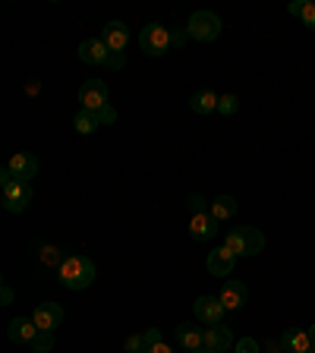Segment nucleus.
Masks as SVG:
<instances>
[{"label":"nucleus","instance_id":"10","mask_svg":"<svg viewBox=\"0 0 315 353\" xmlns=\"http://www.w3.org/2000/svg\"><path fill=\"white\" fill-rule=\"evenodd\" d=\"M7 168L13 170L16 180H22V183H29L32 176H38V168H41V164H38V158H35L32 152H16L13 158L7 161Z\"/></svg>","mask_w":315,"mask_h":353},{"label":"nucleus","instance_id":"8","mask_svg":"<svg viewBox=\"0 0 315 353\" xmlns=\"http://www.w3.org/2000/svg\"><path fill=\"white\" fill-rule=\"evenodd\" d=\"M32 319H35L38 331H54L63 322V306H60V303H38V306L32 309Z\"/></svg>","mask_w":315,"mask_h":353},{"label":"nucleus","instance_id":"5","mask_svg":"<svg viewBox=\"0 0 315 353\" xmlns=\"http://www.w3.org/2000/svg\"><path fill=\"white\" fill-rule=\"evenodd\" d=\"M108 95H110V92H108V82H104V79H88L85 85L79 88V104H82V110H95V114H98L104 104H110Z\"/></svg>","mask_w":315,"mask_h":353},{"label":"nucleus","instance_id":"17","mask_svg":"<svg viewBox=\"0 0 315 353\" xmlns=\"http://www.w3.org/2000/svg\"><path fill=\"white\" fill-rule=\"evenodd\" d=\"M176 344L183 347V350L196 353V350H202V347H205V341H202V331H199L196 325L183 322V325H176Z\"/></svg>","mask_w":315,"mask_h":353},{"label":"nucleus","instance_id":"26","mask_svg":"<svg viewBox=\"0 0 315 353\" xmlns=\"http://www.w3.org/2000/svg\"><path fill=\"white\" fill-rule=\"evenodd\" d=\"M234 350H236V353H262V347H258L256 338H240V341L234 344Z\"/></svg>","mask_w":315,"mask_h":353},{"label":"nucleus","instance_id":"23","mask_svg":"<svg viewBox=\"0 0 315 353\" xmlns=\"http://www.w3.org/2000/svg\"><path fill=\"white\" fill-rule=\"evenodd\" d=\"M32 350L35 353H51L54 350V331H38V338L32 341Z\"/></svg>","mask_w":315,"mask_h":353},{"label":"nucleus","instance_id":"24","mask_svg":"<svg viewBox=\"0 0 315 353\" xmlns=\"http://www.w3.org/2000/svg\"><path fill=\"white\" fill-rule=\"evenodd\" d=\"M218 110L224 114V117H234L236 110H240V98H236V95H221Z\"/></svg>","mask_w":315,"mask_h":353},{"label":"nucleus","instance_id":"37","mask_svg":"<svg viewBox=\"0 0 315 353\" xmlns=\"http://www.w3.org/2000/svg\"><path fill=\"white\" fill-rule=\"evenodd\" d=\"M196 353H212V350H205V347H202V350H196Z\"/></svg>","mask_w":315,"mask_h":353},{"label":"nucleus","instance_id":"12","mask_svg":"<svg viewBox=\"0 0 315 353\" xmlns=\"http://www.w3.org/2000/svg\"><path fill=\"white\" fill-rule=\"evenodd\" d=\"M101 41L108 44L110 51H126V44H130V29H126L120 19H110V22H104Z\"/></svg>","mask_w":315,"mask_h":353},{"label":"nucleus","instance_id":"22","mask_svg":"<svg viewBox=\"0 0 315 353\" xmlns=\"http://www.w3.org/2000/svg\"><path fill=\"white\" fill-rule=\"evenodd\" d=\"M243 230H246V240H250V256H258L265 250V234L252 224H243Z\"/></svg>","mask_w":315,"mask_h":353},{"label":"nucleus","instance_id":"7","mask_svg":"<svg viewBox=\"0 0 315 353\" xmlns=\"http://www.w3.org/2000/svg\"><path fill=\"white\" fill-rule=\"evenodd\" d=\"M79 60L88 66H108L110 60V48L101 41V35L98 38H85V41L79 44Z\"/></svg>","mask_w":315,"mask_h":353},{"label":"nucleus","instance_id":"2","mask_svg":"<svg viewBox=\"0 0 315 353\" xmlns=\"http://www.w3.org/2000/svg\"><path fill=\"white\" fill-rule=\"evenodd\" d=\"M0 196H3V208H7V212L19 214V212H26L32 202V186L16 180L13 170L3 168V174H0Z\"/></svg>","mask_w":315,"mask_h":353},{"label":"nucleus","instance_id":"29","mask_svg":"<svg viewBox=\"0 0 315 353\" xmlns=\"http://www.w3.org/2000/svg\"><path fill=\"white\" fill-rule=\"evenodd\" d=\"M186 208H190L192 214H199V212H205V196H199V192H192L190 199H186Z\"/></svg>","mask_w":315,"mask_h":353},{"label":"nucleus","instance_id":"27","mask_svg":"<svg viewBox=\"0 0 315 353\" xmlns=\"http://www.w3.org/2000/svg\"><path fill=\"white\" fill-rule=\"evenodd\" d=\"M126 353H148L145 338H142V334H130V338H126Z\"/></svg>","mask_w":315,"mask_h":353},{"label":"nucleus","instance_id":"32","mask_svg":"<svg viewBox=\"0 0 315 353\" xmlns=\"http://www.w3.org/2000/svg\"><path fill=\"white\" fill-rule=\"evenodd\" d=\"M142 338H145V347L152 350L154 344H161V328H148L145 334H142Z\"/></svg>","mask_w":315,"mask_h":353},{"label":"nucleus","instance_id":"33","mask_svg":"<svg viewBox=\"0 0 315 353\" xmlns=\"http://www.w3.org/2000/svg\"><path fill=\"white\" fill-rule=\"evenodd\" d=\"M13 303V290H10V284L0 287V306H10Z\"/></svg>","mask_w":315,"mask_h":353},{"label":"nucleus","instance_id":"35","mask_svg":"<svg viewBox=\"0 0 315 353\" xmlns=\"http://www.w3.org/2000/svg\"><path fill=\"white\" fill-rule=\"evenodd\" d=\"M148 353H174V350H170V347H167V344H164V341H161V344H154V347H152V350H148Z\"/></svg>","mask_w":315,"mask_h":353},{"label":"nucleus","instance_id":"34","mask_svg":"<svg viewBox=\"0 0 315 353\" xmlns=\"http://www.w3.org/2000/svg\"><path fill=\"white\" fill-rule=\"evenodd\" d=\"M303 7H306V0H294V3L287 7V13H290V16H303Z\"/></svg>","mask_w":315,"mask_h":353},{"label":"nucleus","instance_id":"16","mask_svg":"<svg viewBox=\"0 0 315 353\" xmlns=\"http://www.w3.org/2000/svg\"><path fill=\"white\" fill-rule=\"evenodd\" d=\"M214 234H218V221L212 218V212L192 214V221H190V236L192 240H212Z\"/></svg>","mask_w":315,"mask_h":353},{"label":"nucleus","instance_id":"15","mask_svg":"<svg viewBox=\"0 0 315 353\" xmlns=\"http://www.w3.org/2000/svg\"><path fill=\"white\" fill-rule=\"evenodd\" d=\"M281 347H284V353H315L309 331H296V328H287L281 334Z\"/></svg>","mask_w":315,"mask_h":353},{"label":"nucleus","instance_id":"20","mask_svg":"<svg viewBox=\"0 0 315 353\" xmlns=\"http://www.w3.org/2000/svg\"><path fill=\"white\" fill-rule=\"evenodd\" d=\"M73 126H76V132H79V136H92V132L101 126V120H98L95 110H82L79 108V114L73 117Z\"/></svg>","mask_w":315,"mask_h":353},{"label":"nucleus","instance_id":"36","mask_svg":"<svg viewBox=\"0 0 315 353\" xmlns=\"http://www.w3.org/2000/svg\"><path fill=\"white\" fill-rule=\"evenodd\" d=\"M309 341H312V347H315V325H309Z\"/></svg>","mask_w":315,"mask_h":353},{"label":"nucleus","instance_id":"30","mask_svg":"<svg viewBox=\"0 0 315 353\" xmlns=\"http://www.w3.org/2000/svg\"><path fill=\"white\" fill-rule=\"evenodd\" d=\"M123 66H126V54L123 51H110L108 70H114V73H117V70H123Z\"/></svg>","mask_w":315,"mask_h":353},{"label":"nucleus","instance_id":"19","mask_svg":"<svg viewBox=\"0 0 315 353\" xmlns=\"http://www.w3.org/2000/svg\"><path fill=\"white\" fill-rule=\"evenodd\" d=\"M221 246H227V250L234 252L236 259H240V256H250V240H246V230H243V228L227 230V234H224V243H221Z\"/></svg>","mask_w":315,"mask_h":353},{"label":"nucleus","instance_id":"13","mask_svg":"<svg viewBox=\"0 0 315 353\" xmlns=\"http://www.w3.org/2000/svg\"><path fill=\"white\" fill-rule=\"evenodd\" d=\"M7 338L13 341V344H32V341L38 338V325H35V319H26V316H19V319H13L10 322V328H7Z\"/></svg>","mask_w":315,"mask_h":353},{"label":"nucleus","instance_id":"3","mask_svg":"<svg viewBox=\"0 0 315 353\" xmlns=\"http://www.w3.org/2000/svg\"><path fill=\"white\" fill-rule=\"evenodd\" d=\"M174 44V32H167L161 22H148L139 32V48L148 54V57H164Z\"/></svg>","mask_w":315,"mask_h":353},{"label":"nucleus","instance_id":"1","mask_svg":"<svg viewBox=\"0 0 315 353\" xmlns=\"http://www.w3.org/2000/svg\"><path fill=\"white\" fill-rule=\"evenodd\" d=\"M95 278H98L95 262L85 256H70L60 265V284L70 287V290H85V287L95 284Z\"/></svg>","mask_w":315,"mask_h":353},{"label":"nucleus","instance_id":"9","mask_svg":"<svg viewBox=\"0 0 315 353\" xmlns=\"http://www.w3.org/2000/svg\"><path fill=\"white\" fill-rule=\"evenodd\" d=\"M234 265H236L234 252H230L227 246H218V250L208 252L205 268H208V274H212V278H227V274L234 272Z\"/></svg>","mask_w":315,"mask_h":353},{"label":"nucleus","instance_id":"28","mask_svg":"<svg viewBox=\"0 0 315 353\" xmlns=\"http://www.w3.org/2000/svg\"><path fill=\"white\" fill-rule=\"evenodd\" d=\"M303 26H306V29H312L315 32V0H306V7H303Z\"/></svg>","mask_w":315,"mask_h":353},{"label":"nucleus","instance_id":"14","mask_svg":"<svg viewBox=\"0 0 315 353\" xmlns=\"http://www.w3.org/2000/svg\"><path fill=\"white\" fill-rule=\"evenodd\" d=\"M246 300H250V287L243 284V281H227V284L221 287V303H224V309H227V312L240 309Z\"/></svg>","mask_w":315,"mask_h":353},{"label":"nucleus","instance_id":"4","mask_svg":"<svg viewBox=\"0 0 315 353\" xmlns=\"http://www.w3.org/2000/svg\"><path fill=\"white\" fill-rule=\"evenodd\" d=\"M186 35L202 44L214 41V38L221 35V16L212 13V10H196V13L190 16V22H186Z\"/></svg>","mask_w":315,"mask_h":353},{"label":"nucleus","instance_id":"6","mask_svg":"<svg viewBox=\"0 0 315 353\" xmlns=\"http://www.w3.org/2000/svg\"><path fill=\"white\" fill-rule=\"evenodd\" d=\"M192 312H196V319L199 322H205L208 328H212V325H224L221 322V319H224V312H227V309H224V303H221V296H199L196 303H192Z\"/></svg>","mask_w":315,"mask_h":353},{"label":"nucleus","instance_id":"31","mask_svg":"<svg viewBox=\"0 0 315 353\" xmlns=\"http://www.w3.org/2000/svg\"><path fill=\"white\" fill-rule=\"evenodd\" d=\"M98 120H101V126L104 123H114V120H117V110L110 108V104H104V108L98 110Z\"/></svg>","mask_w":315,"mask_h":353},{"label":"nucleus","instance_id":"21","mask_svg":"<svg viewBox=\"0 0 315 353\" xmlns=\"http://www.w3.org/2000/svg\"><path fill=\"white\" fill-rule=\"evenodd\" d=\"M234 214H236V199L234 196H218L212 202V218L218 221V224L221 221H227V218H234Z\"/></svg>","mask_w":315,"mask_h":353},{"label":"nucleus","instance_id":"25","mask_svg":"<svg viewBox=\"0 0 315 353\" xmlns=\"http://www.w3.org/2000/svg\"><path fill=\"white\" fill-rule=\"evenodd\" d=\"M41 262L44 265H63V252L57 250V246H41Z\"/></svg>","mask_w":315,"mask_h":353},{"label":"nucleus","instance_id":"18","mask_svg":"<svg viewBox=\"0 0 315 353\" xmlns=\"http://www.w3.org/2000/svg\"><path fill=\"white\" fill-rule=\"evenodd\" d=\"M218 101H221V95H214L212 88H202V92H196V95L190 98V108L196 110V114H214Z\"/></svg>","mask_w":315,"mask_h":353},{"label":"nucleus","instance_id":"11","mask_svg":"<svg viewBox=\"0 0 315 353\" xmlns=\"http://www.w3.org/2000/svg\"><path fill=\"white\" fill-rule=\"evenodd\" d=\"M202 341H205V350H212V353H227L230 347L236 344L227 325H212V328H205L202 331Z\"/></svg>","mask_w":315,"mask_h":353}]
</instances>
